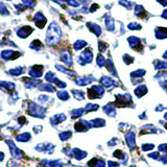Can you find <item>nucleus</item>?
<instances>
[{
  "instance_id": "obj_1",
  "label": "nucleus",
  "mask_w": 167,
  "mask_h": 167,
  "mask_svg": "<svg viewBox=\"0 0 167 167\" xmlns=\"http://www.w3.org/2000/svg\"><path fill=\"white\" fill-rule=\"evenodd\" d=\"M61 39V29L55 23H51L46 33V42L49 45H54Z\"/></svg>"
},
{
  "instance_id": "obj_2",
  "label": "nucleus",
  "mask_w": 167,
  "mask_h": 167,
  "mask_svg": "<svg viewBox=\"0 0 167 167\" xmlns=\"http://www.w3.org/2000/svg\"><path fill=\"white\" fill-rule=\"evenodd\" d=\"M54 145L52 143H40L35 147L36 150L40 152H47V154H52Z\"/></svg>"
},
{
  "instance_id": "obj_3",
  "label": "nucleus",
  "mask_w": 167,
  "mask_h": 167,
  "mask_svg": "<svg viewBox=\"0 0 167 167\" xmlns=\"http://www.w3.org/2000/svg\"><path fill=\"white\" fill-rule=\"evenodd\" d=\"M7 143H9V150H11V154L12 156L14 157V158L16 159H21L22 158V152L19 150V148L17 147L15 145V143L13 142V141L11 140H7Z\"/></svg>"
},
{
  "instance_id": "obj_4",
  "label": "nucleus",
  "mask_w": 167,
  "mask_h": 167,
  "mask_svg": "<svg viewBox=\"0 0 167 167\" xmlns=\"http://www.w3.org/2000/svg\"><path fill=\"white\" fill-rule=\"evenodd\" d=\"M17 57H19V52L14 50H3L1 52V57L5 61H9V60H15Z\"/></svg>"
},
{
  "instance_id": "obj_5",
  "label": "nucleus",
  "mask_w": 167,
  "mask_h": 167,
  "mask_svg": "<svg viewBox=\"0 0 167 167\" xmlns=\"http://www.w3.org/2000/svg\"><path fill=\"white\" fill-rule=\"evenodd\" d=\"M65 120H66V116H65L64 114H57L53 117H51L50 123H51V125L55 126V125H57L59 123L63 122V121H65Z\"/></svg>"
},
{
  "instance_id": "obj_6",
  "label": "nucleus",
  "mask_w": 167,
  "mask_h": 167,
  "mask_svg": "<svg viewBox=\"0 0 167 167\" xmlns=\"http://www.w3.org/2000/svg\"><path fill=\"white\" fill-rule=\"evenodd\" d=\"M125 139L128 141L129 147L130 150H134L135 146H136V142H135V134L133 132H129L125 136Z\"/></svg>"
},
{
  "instance_id": "obj_7",
  "label": "nucleus",
  "mask_w": 167,
  "mask_h": 167,
  "mask_svg": "<svg viewBox=\"0 0 167 167\" xmlns=\"http://www.w3.org/2000/svg\"><path fill=\"white\" fill-rule=\"evenodd\" d=\"M35 22L38 27L43 28V26H44L45 23H46V18H44V16L42 15V13H38L37 15H36Z\"/></svg>"
},
{
  "instance_id": "obj_8",
  "label": "nucleus",
  "mask_w": 167,
  "mask_h": 167,
  "mask_svg": "<svg viewBox=\"0 0 167 167\" xmlns=\"http://www.w3.org/2000/svg\"><path fill=\"white\" fill-rule=\"evenodd\" d=\"M31 33H33V28H31L30 26H24L18 30V36H19L20 38H26V37H28Z\"/></svg>"
},
{
  "instance_id": "obj_9",
  "label": "nucleus",
  "mask_w": 167,
  "mask_h": 167,
  "mask_svg": "<svg viewBox=\"0 0 167 167\" xmlns=\"http://www.w3.org/2000/svg\"><path fill=\"white\" fill-rule=\"evenodd\" d=\"M93 81H94V78H93V77H91V76L78 77V78H76L75 83H76V85H78V86H86V85H88V84L92 83Z\"/></svg>"
},
{
  "instance_id": "obj_10",
  "label": "nucleus",
  "mask_w": 167,
  "mask_h": 167,
  "mask_svg": "<svg viewBox=\"0 0 167 167\" xmlns=\"http://www.w3.org/2000/svg\"><path fill=\"white\" fill-rule=\"evenodd\" d=\"M103 112L106 113L107 115H109V116L114 117L116 115V112H115V109H114V103L110 102L107 106L103 107Z\"/></svg>"
},
{
  "instance_id": "obj_11",
  "label": "nucleus",
  "mask_w": 167,
  "mask_h": 167,
  "mask_svg": "<svg viewBox=\"0 0 167 167\" xmlns=\"http://www.w3.org/2000/svg\"><path fill=\"white\" fill-rule=\"evenodd\" d=\"M71 152H72L73 157H74L76 160H83L85 157L87 156V152H81V150H77V148H73L72 150H71Z\"/></svg>"
},
{
  "instance_id": "obj_12",
  "label": "nucleus",
  "mask_w": 167,
  "mask_h": 167,
  "mask_svg": "<svg viewBox=\"0 0 167 167\" xmlns=\"http://www.w3.org/2000/svg\"><path fill=\"white\" fill-rule=\"evenodd\" d=\"M42 74H43L42 67L40 69H36V66H35L33 68H31L30 70H29V75H30L31 77H33V78H39V77L42 76Z\"/></svg>"
},
{
  "instance_id": "obj_13",
  "label": "nucleus",
  "mask_w": 167,
  "mask_h": 167,
  "mask_svg": "<svg viewBox=\"0 0 167 167\" xmlns=\"http://www.w3.org/2000/svg\"><path fill=\"white\" fill-rule=\"evenodd\" d=\"M31 139V136L29 133H23V134H20L18 136H16V140L19 141V142H27Z\"/></svg>"
},
{
  "instance_id": "obj_14",
  "label": "nucleus",
  "mask_w": 167,
  "mask_h": 167,
  "mask_svg": "<svg viewBox=\"0 0 167 167\" xmlns=\"http://www.w3.org/2000/svg\"><path fill=\"white\" fill-rule=\"evenodd\" d=\"M146 92H147V88H146L144 85H142V86H139L138 88L135 90V94H136L138 97H142L143 95L146 94Z\"/></svg>"
},
{
  "instance_id": "obj_15",
  "label": "nucleus",
  "mask_w": 167,
  "mask_h": 167,
  "mask_svg": "<svg viewBox=\"0 0 167 167\" xmlns=\"http://www.w3.org/2000/svg\"><path fill=\"white\" fill-rule=\"evenodd\" d=\"M39 89L41 91H46V92H54V88L52 87V85L50 84H44V85H41L39 87Z\"/></svg>"
},
{
  "instance_id": "obj_16",
  "label": "nucleus",
  "mask_w": 167,
  "mask_h": 167,
  "mask_svg": "<svg viewBox=\"0 0 167 167\" xmlns=\"http://www.w3.org/2000/svg\"><path fill=\"white\" fill-rule=\"evenodd\" d=\"M101 84H102L105 87H111L114 85L115 81H113L112 78H110V77H102V78H101Z\"/></svg>"
},
{
  "instance_id": "obj_17",
  "label": "nucleus",
  "mask_w": 167,
  "mask_h": 167,
  "mask_svg": "<svg viewBox=\"0 0 167 167\" xmlns=\"http://www.w3.org/2000/svg\"><path fill=\"white\" fill-rule=\"evenodd\" d=\"M84 109H77V110H73L71 112V117L72 118H78V117L83 116L84 115Z\"/></svg>"
},
{
  "instance_id": "obj_18",
  "label": "nucleus",
  "mask_w": 167,
  "mask_h": 167,
  "mask_svg": "<svg viewBox=\"0 0 167 167\" xmlns=\"http://www.w3.org/2000/svg\"><path fill=\"white\" fill-rule=\"evenodd\" d=\"M57 97H59L61 100H68L69 98H70V96H69V94L67 92H65V91H60V92H57Z\"/></svg>"
},
{
  "instance_id": "obj_19",
  "label": "nucleus",
  "mask_w": 167,
  "mask_h": 167,
  "mask_svg": "<svg viewBox=\"0 0 167 167\" xmlns=\"http://www.w3.org/2000/svg\"><path fill=\"white\" fill-rule=\"evenodd\" d=\"M71 135H72V133H71L70 131H66V132H63L60 134V139H61L62 141H66L70 138Z\"/></svg>"
},
{
  "instance_id": "obj_20",
  "label": "nucleus",
  "mask_w": 167,
  "mask_h": 167,
  "mask_svg": "<svg viewBox=\"0 0 167 167\" xmlns=\"http://www.w3.org/2000/svg\"><path fill=\"white\" fill-rule=\"evenodd\" d=\"M22 72H23V69L21 68V67H17V68H14V69H11V70H9V73H11L12 75H14V76L20 75Z\"/></svg>"
},
{
  "instance_id": "obj_21",
  "label": "nucleus",
  "mask_w": 167,
  "mask_h": 167,
  "mask_svg": "<svg viewBox=\"0 0 167 167\" xmlns=\"http://www.w3.org/2000/svg\"><path fill=\"white\" fill-rule=\"evenodd\" d=\"M72 93H74V97L77 99V100H83L84 98H85V95H84L83 92H81V91H76V90H72Z\"/></svg>"
},
{
  "instance_id": "obj_22",
  "label": "nucleus",
  "mask_w": 167,
  "mask_h": 167,
  "mask_svg": "<svg viewBox=\"0 0 167 167\" xmlns=\"http://www.w3.org/2000/svg\"><path fill=\"white\" fill-rule=\"evenodd\" d=\"M98 109V105H94V103H88L85 108V110L88 111V112H92V111H95Z\"/></svg>"
},
{
  "instance_id": "obj_23",
  "label": "nucleus",
  "mask_w": 167,
  "mask_h": 167,
  "mask_svg": "<svg viewBox=\"0 0 167 167\" xmlns=\"http://www.w3.org/2000/svg\"><path fill=\"white\" fill-rule=\"evenodd\" d=\"M86 45V42H84V41H78V42H76L74 44V49L75 50H78V49H81V48H83L84 46Z\"/></svg>"
},
{
  "instance_id": "obj_24",
  "label": "nucleus",
  "mask_w": 167,
  "mask_h": 167,
  "mask_svg": "<svg viewBox=\"0 0 167 167\" xmlns=\"http://www.w3.org/2000/svg\"><path fill=\"white\" fill-rule=\"evenodd\" d=\"M0 14H1L2 16L9 15V11H7V9H5V7H4V5H3L1 2H0Z\"/></svg>"
},
{
  "instance_id": "obj_25",
  "label": "nucleus",
  "mask_w": 167,
  "mask_h": 167,
  "mask_svg": "<svg viewBox=\"0 0 167 167\" xmlns=\"http://www.w3.org/2000/svg\"><path fill=\"white\" fill-rule=\"evenodd\" d=\"M22 1H23V3H25V4L29 7H33L36 4V2L33 1V0H22Z\"/></svg>"
},
{
  "instance_id": "obj_26",
  "label": "nucleus",
  "mask_w": 167,
  "mask_h": 167,
  "mask_svg": "<svg viewBox=\"0 0 167 167\" xmlns=\"http://www.w3.org/2000/svg\"><path fill=\"white\" fill-rule=\"evenodd\" d=\"M97 64H98L99 67H102L105 65V59H103V57L99 55L98 59H97Z\"/></svg>"
},
{
  "instance_id": "obj_27",
  "label": "nucleus",
  "mask_w": 167,
  "mask_h": 167,
  "mask_svg": "<svg viewBox=\"0 0 167 167\" xmlns=\"http://www.w3.org/2000/svg\"><path fill=\"white\" fill-rule=\"evenodd\" d=\"M152 148H154V145H152V144H150V145L144 144L142 146V150H144V152H146V150H152Z\"/></svg>"
},
{
  "instance_id": "obj_28",
  "label": "nucleus",
  "mask_w": 167,
  "mask_h": 167,
  "mask_svg": "<svg viewBox=\"0 0 167 167\" xmlns=\"http://www.w3.org/2000/svg\"><path fill=\"white\" fill-rule=\"evenodd\" d=\"M159 150H164L165 152H167V144H162L159 146Z\"/></svg>"
},
{
  "instance_id": "obj_29",
  "label": "nucleus",
  "mask_w": 167,
  "mask_h": 167,
  "mask_svg": "<svg viewBox=\"0 0 167 167\" xmlns=\"http://www.w3.org/2000/svg\"><path fill=\"white\" fill-rule=\"evenodd\" d=\"M109 167H119L118 163H113L112 161H109Z\"/></svg>"
},
{
  "instance_id": "obj_30",
  "label": "nucleus",
  "mask_w": 167,
  "mask_h": 167,
  "mask_svg": "<svg viewBox=\"0 0 167 167\" xmlns=\"http://www.w3.org/2000/svg\"><path fill=\"white\" fill-rule=\"evenodd\" d=\"M161 160H163V162L166 163V164H167V154H165L164 156H163L162 158H161Z\"/></svg>"
},
{
  "instance_id": "obj_31",
  "label": "nucleus",
  "mask_w": 167,
  "mask_h": 167,
  "mask_svg": "<svg viewBox=\"0 0 167 167\" xmlns=\"http://www.w3.org/2000/svg\"><path fill=\"white\" fill-rule=\"evenodd\" d=\"M3 159H4V154H3V152H0V161H2Z\"/></svg>"
}]
</instances>
